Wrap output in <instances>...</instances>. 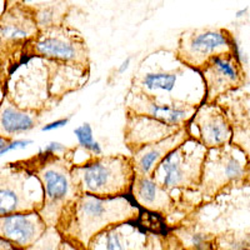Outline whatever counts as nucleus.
I'll use <instances>...</instances> for the list:
<instances>
[{"mask_svg": "<svg viewBox=\"0 0 250 250\" xmlns=\"http://www.w3.org/2000/svg\"><path fill=\"white\" fill-rule=\"evenodd\" d=\"M247 175H250V167H249V168H248V173H247Z\"/></svg>", "mask_w": 250, "mask_h": 250, "instance_id": "30", "label": "nucleus"}, {"mask_svg": "<svg viewBox=\"0 0 250 250\" xmlns=\"http://www.w3.org/2000/svg\"><path fill=\"white\" fill-rule=\"evenodd\" d=\"M23 3H29V1H33V0H21Z\"/></svg>", "mask_w": 250, "mask_h": 250, "instance_id": "29", "label": "nucleus"}, {"mask_svg": "<svg viewBox=\"0 0 250 250\" xmlns=\"http://www.w3.org/2000/svg\"><path fill=\"white\" fill-rule=\"evenodd\" d=\"M74 134L82 148L90 151V153L95 156L102 155L103 153L102 146H100L99 143L94 140L93 129H91L90 124L84 123L83 125H80V126H78V128L74 129Z\"/></svg>", "mask_w": 250, "mask_h": 250, "instance_id": "20", "label": "nucleus"}, {"mask_svg": "<svg viewBox=\"0 0 250 250\" xmlns=\"http://www.w3.org/2000/svg\"><path fill=\"white\" fill-rule=\"evenodd\" d=\"M44 203V189L35 171L8 164L0 169V215L39 211Z\"/></svg>", "mask_w": 250, "mask_h": 250, "instance_id": "4", "label": "nucleus"}, {"mask_svg": "<svg viewBox=\"0 0 250 250\" xmlns=\"http://www.w3.org/2000/svg\"><path fill=\"white\" fill-rule=\"evenodd\" d=\"M23 1H15L13 6L6 10L0 19V29L4 37L9 39H24L37 30L35 13H31Z\"/></svg>", "mask_w": 250, "mask_h": 250, "instance_id": "15", "label": "nucleus"}, {"mask_svg": "<svg viewBox=\"0 0 250 250\" xmlns=\"http://www.w3.org/2000/svg\"><path fill=\"white\" fill-rule=\"evenodd\" d=\"M31 140H10V142L8 143V144L4 146L3 149H1V151H0V156L4 155L5 153H8V151L10 150H17V149H23V148H26L28 145L31 144Z\"/></svg>", "mask_w": 250, "mask_h": 250, "instance_id": "22", "label": "nucleus"}, {"mask_svg": "<svg viewBox=\"0 0 250 250\" xmlns=\"http://www.w3.org/2000/svg\"><path fill=\"white\" fill-rule=\"evenodd\" d=\"M190 138V134L188 131L187 126H182L175 133L170 134L169 137L164 138L158 142L150 143V144L143 145L142 148L134 151L133 163L135 174L139 175H151L154 168L159 164L165 156L168 155L171 150L184 143Z\"/></svg>", "mask_w": 250, "mask_h": 250, "instance_id": "11", "label": "nucleus"}, {"mask_svg": "<svg viewBox=\"0 0 250 250\" xmlns=\"http://www.w3.org/2000/svg\"><path fill=\"white\" fill-rule=\"evenodd\" d=\"M145 243L144 234L139 233L128 222L114 224L91 239L89 243L90 249H139Z\"/></svg>", "mask_w": 250, "mask_h": 250, "instance_id": "13", "label": "nucleus"}, {"mask_svg": "<svg viewBox=\"0 0 250 250\" xmlns=\"http://www.w3.org/2000/svg\"><path fill=\"white\" fill-rule=\"evenodd\" d=\"M207 151L205 145L190 137L156 165L151 178L168 193L199 187Z\"/></svg>", "mask_w": 250, "mask_h": 250, "instance_id": "3", "label": "nucleus"}, {"mask_svg": "<svg viewBox=\"0 0 250 250\" xmlns=\"http://www.w3.org/2000/svg\"><path fill=\"white\" fill-rule=\"evenodd\" d=\"M235 145H223L218 148H210L207 151L203 162L200 189L203 195L213 196L224 187L238 183L247 176V158Z\"/></svg>", "mask_w": 250, "mask_h": 250, "instance_id": "6", "label": "nucleus"}, {"mask_svg": "<svg viewBox=\"0 0 250 250\" xmlns=\"http://www.w3.org/2000/svg\"><path fill=\"white\" fill-rule=\"evenodd\" d=\"M35 126V119L31 114L21 111L12 105H5L0 110V135L13 137L31 130Z\"/></svg>", "mask_w": 250, "mask_h": 250, "instance_id": "18", "label": "nucleus"}, {"mask_svg": "<svg viewBox=\"0 0 250 250\" xmlns=\"http://www.w3.org/2000/svg\"><path fill=\"white\" fill-rule=\"evenodd\" d=\"M233 143L244 153L248 162H250V129L234 133Z\"/></svg>", "mask_w": 250, "mask_h": 250, "instance_id": "21", "label": "nucleus"}, {"mask_svg": "<svg viewBox=\"0 0 250 250\" xmlns=\"http://www.w3.org/2000/svg\"><path fill=\"white\" fill-rule=\"evenodd\" d=\"M45 230L46 223L39 211L0 215V238L20 248L35 245Z\"/></svg>", "mask_w": 250, "mask_h": 250, "instance_id": "9", "label": "nucleus"}, {"mask_svg": "<svg viewBox=\"0 0 250 250\" xmlns=\"http://www.w3.org/2000/svg\"><path fill=\"white\" fill-rule=\"evenodd\" d=\"M68 123H69V118H64V119L55 120V122L46 124L45 126L43 128V131H50V130H55V129L62 128V126H65Z\"/></svg>", "mask_w": 250, "mask_h": 250, "instance_id": "24", "label": "nucleus"}, {"mask_svg": "<svg viewBox=\"0 0 250 250\" xmlns=\"http://www.w3.org/2000/svg\"><path fill=\"white\" fill-rule=\"evenodd\" d=\"M176 83L174 73H149L143 79V85L150 90L171 91Z\"/></svg>", "mask_w": 250, "mask_h": 250, "instance_id": "19", "label": "nucleus"}, {"mask_svg": "<svg viewBox=\"0 0 250 250\" xmlns=\"http://www.w3.org/2000/svg\"><path fill=\"white\" fill-rule=\"evenodd\" d=\"M71 179L79 194L119 196L129 193L135 178L131 158L94 155L93 159L71 168Z\"/></svg>", "mask_w": 250, "mask_h": 250, "instance_id": "2", "label": "nucleus"}, {"mask_svg": "<svg viewBox=\"0 0 250 250\" xmlns=\"http://www.w3.org/2000/svg\"><path fill=\"white\" fill-rule=\"evenodd\" d=\"M204 243H205V239L203 234L199 233H194L193 235H190V244L193 245L194 248H204Z\"/></svg>", "mask_w": 250, "mask_h": 250, "instance_id": "25", "label": "nucleus"}, {"mask_svg": "<svg viewBox=\"0 0 250 250\" xmlns=\"http://www.w3.org/2000/svg\"><path fill=\"white\" fill-rule=\"evenodd\" d=\"M233 51V38L227 30H196L184 33L178 46V58L188 66L200 68L211 57Z\"/></svg>", "mask_w": 250, "mask_h": 250, "instance_id": "7", "label": "nucleus"}, {"mask_svg": "<svg viewBox=\"0 0 250 250\" xmlns=\"http://www.w3.org/2000/svg\"><path fill=\"white\" fill-rule=\"evenodd\" d=\"M130 60H131L130 58H126V59L123 62V64L119 66V69H118V71H119L120 74H122V73H124L125 70H128L129 65H130Z\"/></svg>", "mask_w": 250, "mask_h": 250, "instance_id": "26", "label": "nucleus"}, {"mask_svg": "<svg viewBox=\"0 0 250 250\" xmlns=\"http://www.w3.org/2000/svg\"><path fill=\"white\" fill-rule=\"evenodd\" d=\"M203 77L207 85L208 102L243 83L242 62L233 51L211 57L203 65Z\"/></svg>", "mask_w": 250, "mask_h": 250, "instance_id": "8", "label": "nucleus"}, {"mask_svg": "<svg viewBox=\"0 0 250 250\" xmlns=\"http://www.w3.org/2000/svg\"><path fill=\"white\" fill-rule=\"evenodd\" d=\"M70 170L66 160L55 158L54 154L37 170L44 189V203L39 214L49 227H57L64 208L79 195Z\"/></svg>", "mask_w": 250, "mask_h": 250, "instance_id": "5", "label": "nucleus"}, {"mask_svg": "<svg viewBox=\"0 0 250 250\" xmlns=\"http://www.w3.org/2000/svg\"><path fill=\"white\" fill-rule=\"evenodd\" d=\"M9 142H10V139H9V138H5V137H3V135H0V151H1V149H3Z\"/></svg>", "mask_w": 250, "mask_h": 250, "instance_id": "28", "label": "nucleus"}, {"mask_svg": "<svg viewBox=\"0 0 250 250\" xmlns=\"http://www.w3.org/2000/svg\"><path fill=\"white\" fill-rule=\"evenodd\" d=\"M183 126V125H182ZM182 126L170 125L144 114H134L129 115L125 130V140L128 146H135V150L142 148L143 145L158 142L175 133ZM133 150V151H135Z\"/></svg>", "mask_w": 250, "mask_h": 250, "instance_id": "12", "label": "nucleus"}, {"mask_svg": "<svg viewBox=\"0 0 250 250\" xmlns=\"http://www.w3.org/2000/svg\"><path fill=\"white\" fill-rule=\"evenodd\" d=\"M135 114H144L170 125L182 126L195 114V108L185 103H174L173 105H159L155 102L144 99L135 104Z\"/></svg>", "mask_w": 250, "mask_h": 250, "instance_id": "16", "label": "nucleus"}, {"mask_svg": "<svg viewBox=\"0 0 250 250\" xmlns=\"http://www.w3.org/2000/svg\"><path fill=\"white\" fill-rule=\"evenodd\" d=\"M35 51L46 58L59 60H77L80 49L74 40L65 35L42 38L35 43Z\"/></svg>", "mask_w": 250, "mask_h": 250, "instance_id": "17", "label": "nucleus"}, {"mask_svg": "<svg viewBox=\"0 0 250 250\" xmlns=\"http://www.w3.org/2000/svg\"><path fill=\"white\" fill-rule=\"evenodd\" d=\"M66 148L65 145L60 144L58 142H51L46 145L45 148H44V153H50V154H58L62 153V151H65Z\"/></svg>", "mask_w": 250, "mask_h": 250, "instance_id": "23", "label": "nucleus"}, {"mask_svg": "<svg viewBox=\"0 0 250 250\" xmlns=\"http://www.w3.org/2000/svg\"><path fill=\"white\" fill-rule=\"evenodd\" d=\"M248 10H249V8H242V9H239L238 12L235 13V18H238V19H240V18L245 17V15L248 14Z\"/></svg>", "mask_w": 250, "mask_h": 250, "instance_id": "27", "label": "nucleus"}, {"mask_svg": "<svg viewBox=\"0 0 250 250\" xmlns=\"http://www.w3.org/2000/svg\"><path fill=\"white\" fill-rule=\"evenodd\" d=\"M138 214V208L125 195L104 198L82 193L64 208L57 227L71 243L88 248L91 239L105 228L130 222Z\"/></svg>", "mask_w": 250, "mask_h": 250, "instance_id": "1", "label": "nucleus"}, {"mask_svg": "<svg viewBox=\"0 0 250 250\" xmlns=\"http://www.w3.org/2000/svg\"><path fill=\"white\" fill-rule=\"evenodd\" d=\"M198 130L196 140L208 149L218 148L230 142L233 133L224 113L214 105H203L193 115V123Z\"/></svg>", "mask_w": 250, "mask_h": 250, "instance_id": "10", "label": "nucleus"}, {"mask_svg": "<svg viewBox=\"0 0 250 250\" xmlns=\"http://www.w3.org/2000/svg\"><path fill=\"white\" fill-rule=\"evenodd\" d=\"M134 199L143 208L156 213H168L170 210L173 200L168 191L160 187L149 175L135 174L133 185Z\"/></svg>", "mask_w": 250, "mask_h": 250, "instance_id": "14", "label": "nucleus"}]
</instances>
